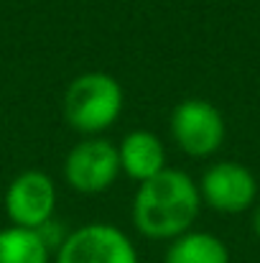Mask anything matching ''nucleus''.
<instances>
[{
	"instance_id": "11",
	"label": "nucleus",
	"mask_w": 260,
	"mask_h": 263,
	"mask_svg": "<svg viewBox=\"0 0 260 263\" xmlns=\"http://www.w3.org/2000/svg\"><path fill=\"white\" fill-rule=\"evenodd\" d=\"M253 230H255V235L260 238V202L255 204V212H253Z\"/></svg>"
},
{
	"instance_id": "1",
	"label": "nucleus",
	"mask_w": 260,
	"mask_h": 263,
	"mask_svg": "<svg viewBox=\"0 0 260 263\" xmlns=\"http://www.w3.org/2000/svg\"><path fill=\"white\" fill-rule=\"evenodd\" d=\"M202 210L199 184L181 169H164L133 197V225L148 240H176L189 233Z\"/></svg>"
},
{
	"instance_id": "3",
	"label": "nucleus",
	"mask_w": 260,
	"mask_h": 263,
	"mask_svg": "<svg viewBox=\"0 0 260 263\" xmlns=\"http://www.w3.org/2000/svg\"><path fill=\"white\" fill-rule=\"evenodd\" d=\"M225 118L209 100H181L171 112L173 143L191 159H207L225 143Z\"/></svg>"
},
{
	"instance_id": "10",
	"label": "nucleus",
	"mask_w": 260,
	"mask_h": 263,
	"mask_svg": "<svg viewBox=\"0 0 260 263\" xmlns=\"http://www.w3.org/2000/svg\"><path fill=\"white\" fill-rule=\"evenodd\" d=\"M0 263H54L51 248L38 230L3 228L0 230Z\"/></svg>"
},
{
	"instance_id": "8",
	"label": "nucleus",
	"mask_w": 260,
	"mask_h": 263,
	"mask_svg": "<svg viewBox=\"0 0 260 263\" xmlns=\"http://www.w3.org/2000/svg\"><path fill=\"white\" fill-rule=\"evenodd\" d=\"M117 156H120V172L135 179L138 184L153 179L166 169L164 141L151 130H130L120 141Z\"/></svg>"
},
{
	"instance_id": "2",
	"label": "nucleus",
	"mask_w": 260,
	"mask_h": 263,
	"mask_svg": "<svg viewBox=\"0 0 260 263\" xmlns=\"http://www.w3.org/2000/svg\"><path fill=\"white\" fill-rule=\"evenodd\" d=\"M125 95L123 85L105 72H85L69 82L64 92V118L67 123L85 136H99L112 128L123 115Z\"/></svg>"
},
{
	"instance_id": "5",
	"label": "nucleus",
	"mask_w": 260,
	"mask_h": 263,
	"mask_svg": "<svg viewBox=\"0 0 260 263\" xmlns=\"http://www.w3.org/2000/svg\"><path fill=\"white\" fill-rule=\"evenodd\" d=\"M56 210V184L38 169L15 176L5 189V215L10 225L26 230H41L51 222Z\"/></svg>"
},
{
	"instance_id": "7",
	"label": "nucleus",
	"mask_w": 260,
	"mask_h": 263,
	"mask_svg": "<svg viewBox=\"0 0 260 263\" xmlns=\"http://www.w3.org/2000/svg\"><path fill=\"white\" fill-rule=\"evenodd\" d=\"M199 194H202V202H207L214 212L240 215L255 204L258 179L245 164L217 161L202 174Z\"/></svg>"
},
{
	"instance_id": "4",
	"label": "nucleus",
	"mask_w": 260,
	"mask_h": 263,
	"mask_svg": "<svg viewBox=\"0 0 260 263\" xmlns=\"http://www.w3.org/2000/svg\"><path fill=\"white\" fill-rule=\"evenodd\" d=\"M54 263H141L133 240L110 222L72 230L56 248Z\"/></svg>"
},
{
	"instance_id": "9",
	"label": "nucleus",
	"mask_w": 260,
	"mask_h": 263,
	"mask_svg": "<svg viewBox=\"0 0 260 263\" xmlns=\"http://www.w3.org/2000/svg\"><path fill=\"white\" fill-rule=\"evenodd\" d=\"M164 263H230V251L217 235L189 230L169 243Z\"/></svg>"
},
{
	"instance_id": "6",
	"label": "nucleus",
	"mask_w": 260,
	"mask_h": 263,
	"mask_svg": "<svg viewBox=\"0 0 260 263\" xmlns=\"http://www.w3.org/2000/svg\"><path fill=\"white\" fill-rule=\"evenodd\" d=\"M120 176L117 146L105 138L79 141L64 161V179L79 194H102Z\"/></svg>"
}]
</instances>
